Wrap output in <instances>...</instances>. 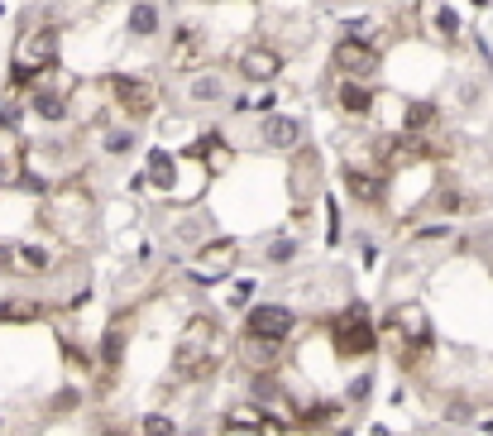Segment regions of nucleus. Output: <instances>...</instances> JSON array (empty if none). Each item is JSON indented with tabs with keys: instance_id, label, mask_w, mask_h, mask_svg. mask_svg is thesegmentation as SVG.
Wrapping results in <instances>:
<instances>
[{
	"instance_id": "obj_1",
	"label": "nucleus",
	"mask_w": 493,
	"mask_h": 436,
	"mask_svg": "<svg viewBox=\"0 0 493 436\" xmlns=\"http://www.w3.org/2000/svg\"><path fill=\"white\" fill-rule=\"evenodd\" d=\"M326 331H331L335 360H364V355L379 350V326H373V312H369L364 297H350L345 307L331 316Z\"/></svg>"
},
{
	"instance_id": "obj_2",
	"label": "nucleus",
	"mask_w": 493,
	"mask_h": 436,
	"mask_svg": "<svg viewBox=\"0 0 493 436\" xmlns=\"http://www.w3.org/2000/svg\"><path fill=\"white\" fill-rule=\"evenodd\" d=\"M101 92L111 96V106L121 111L130 125L149 121V115L163 106L159 82H154V77H144V73H106V77H101Z\"/></svg>"
},
{
	"instance_id": "obj_3",
	"label": "nucleus",
	"mask_w": 493,
	"mask_h": 436,
	"mask_svg": "<svg viewBox=\"0 0 493 436\" xmlns=\"http://www.w3.org/2000/svg\"><path fill=\"white\" fill-rule=\"evenodd\" d=\"M297 331H302V316L287 307V302H254V307H245V335L287 345Z\"/></svg>"
},
{
	"instance_id": "obj_4",
	"label": "nucleus",
	"mask_w": 493,
	"mask_h": 436,
	"mask_svg": "<svg viewBox=\"0 0 493 436\" xmlns=\"http://www.w3.org/2000/svg\"><path fill=\"white\" fill-rule=\"evenodd\" d=\"M302 140H307V125H302V115L264 111L259 125H254V144L268 149V154H297Z\"/></svg>"
},
{
	"instance_id": "obj_5",
	"label": "nucleus",
	"mask_w": 493,
	"mask_h": 436,
	"mask_svg": "<svg viewBox=\"0 0 493 436\" xmlns=\"http://www.w3.org/2000/svg\"><path fill=\"white\" fill-rule=\"evenodd\" d=\"M331 67L340 77L373 82V77H379V67H383V48L369 44V39H345V34H340L335 48H331Z\"/></svg>"
},
{
	"instance_id": "obj_6",
	"label": "nucleus",
	"mask_w": 493,
	"mask_h": 436,
	"mask_svg": "<svg viewBox=\"0 0 493 436\" xmlns=\"http://www.w3.org/2000/svg\"><path fill=\"white\" fill-rule=\"evenodd\" d=\"M340 182H345V197L364 211H383L388 207V173L383 168H364V163H345L340 168Z\"/></svg>"
},
{
	"instance_id": "obj_7",
	"label": "nucleus",
	"mask_w": 493,
	"mask_h": 436,
	"mask_svg": "<svg viewBox=\"0 0 493 436\" xmlns=\"http://www.w3.org/2000/svg\"><path fill=\"white\" fill-rule=\"evenodd\" d=\"M178 182H182V163L173 149H144V168L134 173V188H149V192H178Z\"/></svg>"
},
{
	"instance_id": "obj_8",
	"label": "nucleus",
	"mask_w": 493,
	"mask_h": 436,
	"mask_svg": "<svg viewBox=\"0 0 493 436\" xmlns=\"http://www.w3.org/2000/svg\"><path fill=\"white\" fill-rule=\"evenodd\" d=\"M331 106L345 115V121H369V115L379 111V92H373V82H360V77H335V87H331Z\"/></svg>"
},
{
	"instance_id": "obj_9",
	"label": "nucleus",
	"mask_w": 493,
	"mask_h": 436,
	"mask_svg": "<svg viewBox=\"0 0 493 436\" xmlns=\"http://www.w3.org/2000/svg\"><path fill=\"white\" fill-rule=\"evenodd\" d=\"M235 67H240V77L254 82V87H274V82L283 77V53L274 44H245L240 48V58H235Z\"/></svg>"
},
{
	"instance_id": "obj_10",
	"label": "nucleus",
	"mask_w": 493,
	"mask_h": 436,
	"mask_svg": "<svg viewBox=\"0 0 493 436\" xmlns=\"http://www.w3.org/2000/svg\"><path fill=\"white\" fill-rule=\"evenodd\" d=\"M345 422V398H312V402H297L293 412V431H331Z\"/></svg>"
},
{
	"instance_id": "obj_11",
	"label": "nucleus",
	"mask_w": 493,
	"mask_h": 436,
	"mask_svg": "<svg viewBox=\"0 0 493 436\" xmlns=\"http://www.w3.org/2000/svg\"><path fill=\"white\" fill-rule=\"evenodd\" d=\"M125 355H130V322H125V316H115V322L101 331V341H96L101 374H121V369H125Z\"/></svg>"
},
{
	"instance_id": "obj_12",
	"label": "nucleus",
	"mask_w": 493,
	"mask_h": 436,
	"mask_svg": "<svg viewBox=\"0 0 493 436\" xmlns=\"http://www.w3.org/2000/svg\"><path fill=\"white\" fill-rule=\"evenodd\" d=\"M125 34H130L134 44H154L159 34H163V0H130Z\"/></svg>"
},
{
	"instance_id": "obj_13",
	"label": "nucleus",
	"mask_w": 493,
	"mask_h": 436,
	"mask_svg": "<svg viewBox=\"0 0 493 436\" xmlns=\"http://www.w3.org/2000/svg\"><path fill=\"white\" fill-rule=\"evenodd\" d=\"M201 58H207V34H201V24H192V20L173 24V67L178 73H197Z\"/></svg>"
},
{
	"instance_id": "obj_14",
	"label": "nucleus",
	"mask_w": 493,
	"mask_h": 436,
	"mask_svg": "<svg viewBox=\"0 0 493 436\" xmlns=\"http://www.w3.org/2000/svg\"><path fill=\"white\" fill-rule=\"evenodd\" d=\"M187 101H192V106H226L230 87H226V77H220V67L216 73H192V82H187Z\"/></svg>"
},
{
	"instance_id": "obj_15",
	"label": "nucleus",
	"mask_w": 493,
	"mask_h": 436,
	"mask_svg": "<svg viewBox=\"0 0 493 436\" xmlns=\"http://www.w3.org/2000/svg\"><path fill=\"white\" fill-rule=\"evenodd\" d=\"M245 393H249V402H259V408H274V402H283L278 369H245Z\"/></svg>"
},
{
	"instance_id": "obj_16",
	"label": "nucleus",
	"mask_w": 493,
	"mask_h": 436,
	"mask_svg": "<svg viewBox=\"0 0 493 436\" xmlns=\"http://www.w3.org/2000/svg\"><path fill=\"white\" fill-rule=\"evenodd\" d=\"M14 274H29V278L53 274V249L39 245V240H20L14 245Z\"/></svg>"
},
{
	"instance_id": "obj_17",
	"label": "nucleus",
	"mask_w": 493,
	"mask_h": 436,
	"mask_svg": "<svg viewBox=\"0 0 493 436\" xmlns=\"http://www.w3.org/2000/svg\"><path fill=\"white\" fill-rule=\"evenodd\" d=\"M96 144H101V154L106 159H130L134 154V144H140V125H106L96 134Z\"/></svg>"
},
{
	"instance_id": "obj_18",
	"label": "nucleus",
	"mask_w": 493,
	"mask_h": 436,
	"mask_svg": "<svg viewBox=\"0 0 493 436\" xmlns=\"http://www.w3.org/2000/svg\"><path fill=\"white\" fill-rule=\"evenodd\" d=\"M431 207L440 211V221H455L465 207H469V197H465V188L455 178H446V182H436V192H431Z\"/></svg>"
},
{
	"instance_id": "obj_19",
	"label": "nucleus",
	"mask_w": 493,
	"mask_h": 436,
	"mask_svg": "<svg viewBox=\"0 0 493 436\" xmlns=\"http://www.w3.org/2000/svg\"><path fill=\"white\" fill-rule=\"evenodd\" d=\"M302 259V235H278V240L264 245V264L268 268H293Z\"/></svg>"
},
{
	"instance_id": "obj_20",
	"label": "nucleus",
	"mask_w": 493,
	"mask_h": 436,
	"mask_svg": "<svg viewBox=\"0 0 493 436\" xmlns=\"http://www.w3.org/2000/svg\"><path fill=\"white\" fill-rule=\"evenodd\" d=\"M436 101L431 96H417V101H407L402 106V130H412V134H427L431 125H436Z\"/></svg>"
},
{
	"instance_id": "obj_21",
	"label": "nucleus",
	"mask_w": 493,
	"mask_h": 436,
	"mask_svg": "<svg viewBox=\"0 0 493 436\" xmlns=\"http://www.w3.org/2000/svg\"><path fill=\"white\" fill-rule=\"evenodd\" d=\"M168 235H173V245H187V249H197L201 240L211 235V221H201V216H178L173 226H168Z\"/></svg>"
},
{
	"instance_id": "obj_22",
	"label": "nucleus",
	"mask_w": 493,
	"mask_h": 436,
	"mask_svg": "<svg viewBox=\"0 0 493 436\" xmlns=\"http://www.w3.org/2000/svg\"><path fill=\"white\" fill-rule=\"evenodd\" d=\"M278 350H283V345L259 341V335H245V341H240V355H245L249 369H274V364H278Z\"/></svg>"
},
{
	"instance_id": "obj_23",
	"label": "nucleus",
	"mask_w": 493,
	"mask_h": 436,
	"mask_svg": "<svg viewBox=\"0 0 493 436\" xmlns=\"http://www.w3.org/2000/svg\"><path fill=\"white\" fill-rule=\"evenodd\" d=\"M431 34L440 44H460V34H465V20H460V10H450V5H436L431 10Z\"/></svg>"
},
{
	"instance_id": "obj_24",
	"label": "nucleus",
	"mask_w": 493,
	"mask_h": 436,
	"mask_svg": "<svg viewBox=\"0 0 493 436\" xmlns=\"http://www.w3.org/2000/svg\"><path fill=\"white\" fill-rule=\"evenodd\" d=\"M182 427L173 422L168 412H144L140 422H134V436H178Z\"/></svg>"
},
{
	"instance_id": "obj_25",
	"label": "nucleus",
	"mask_w": 493,
	"mask_h": 436,
	"mask_svg": "<svg viewBox=\"0 0 493 436\" xmlns=\"http://www.w3.org/2000/svg\"><path fill=\"white\" fill-rule=\"evenodd\" d=\"M373 398V369H360L350 383H345V408H364Z\"/></svg>"
},
{
	"instance_id": "obj_26",
	"label": "nucleus",
	"mask_w": 493,
	"mask_h": 436,
	"mask_svg": "<svg viewBox=\"0 0 493 436\" xmlns=\"http://www.w3.org/2000/svg\"><path fill=\"white\" fill-rule=\"evenodd\" d=\"M440 240H455V221H436V226L412 230V245H440Z\"/></svg>"
},
{
	"instance_id": "obj_27",
	"label": "nucleus",
	"mask_w": 493,
	"mask_h": 436,
	"mask_svg": "<svg viewBox=\"0 0 493 436\" xmlns=\"http://www.w3.org/2000/svg\"><path fill=\"white\" fill-rule=\"evenodd\" d=\"M440 417H446V422H455V427H465V422H474V402H469V398H450Z\"/></svg>"
},
{
	"instance_id": "obj_28",
	"label": "nucleus",
	"mask_w": 493,
	"mask_h": 436,
	"mask_svg": "<svg viewBox=\"0 0 493 436\" xmlns=\"http://www.w3.org/2000/svg\"><path fill=\"white\" fill-rule=\"evenodd\" d=\"M431 436H455V431H431Z\"/></svg>"
}]
</instances>
